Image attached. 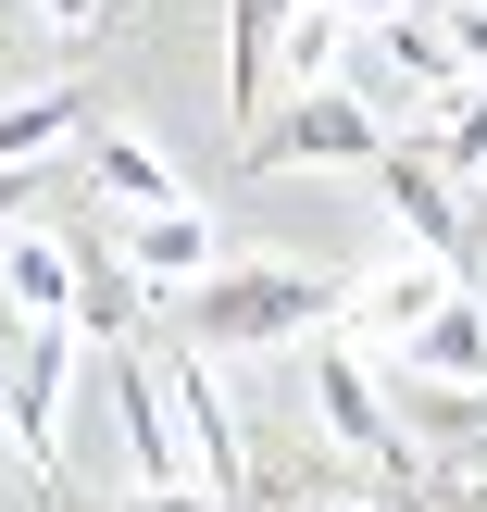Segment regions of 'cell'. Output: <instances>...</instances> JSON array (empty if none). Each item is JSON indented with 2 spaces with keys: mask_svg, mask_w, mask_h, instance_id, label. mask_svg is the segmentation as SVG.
Segmentation results:
<instances>
[{
  "mask_svg": "<svg viewBox=\"0 0 487 512\" xmlns=\"http://www.w3.org/2000/svg\"><path fill=\"white\" fill-rule=\"evenodd\" d=\"M325 313H338V288H325V275L213 263V275H188V288H175V325H163V338H188V350H288V338H313Z\"/></svg>",
  "mask_w": 487,
  "mask_h": 512,
  "instance_id": "6da1fadb",
  "label": "cell"
},
{
  "mask_svg": "<svg viewBox=\"0 0 487 512\" xmlns=\"http://www.w3.org/2000/svg\"><path fill=\"white\" fill-rule=\"evenodd\" d=\"M63 388H75V325L0 300V450L13 463H50L63 450Z\"/></svg>",
  "mask_w": 487,
  "mask_h": 512,
  "instance_id": "7a4b0ae2",
  "label": "cell"
},
{
  "mask_svg": "<svg viewBox=\"0 0 487 512\" xmlns=\"http://www.w3.org/2000/svg\"><path fill=\"white\" fill-rule=\"evenodd\" d=\"M238 163L250 175H363L375 163V150H388V138H375V113H363V100H350V88H288V100H275V113L263 125H238Z\"/></svg>",
  "mask_w": 487,
  "mask_h": 512,
  "instance_id": "3957f363",
  "label": "cell"
},
{
  "mask_svg": "<svg viewBox=\"0 0 487 512\" xmlns=\"http://www.w3.org/2000/svg\"><path fill=\"white\" fill-rule=\"evenodd\" d=\"M363 175H375V200H388L400 250H438L450 275H475V238H463V225H475V188L438 163V150H375Z\"/></svg>",
  "mask_w": 487,
  "mask_h": 512,
  "instance_id": "277c9868",
  "label": "cell"
},
{
  "mask_svg": "<svg viewBox=\"0 0 487 512\" xmlns=\"http://www.w3.org/2000/svg\"><path fill=\"white\" fill-rule=\"evenodd\" d=\"M300 375H313V413H325V438L338 450H363V463H400V413H388V375L363 363V350L325 325L313 350H300Z\"/></svg>",
  "mask_w": 487,
  "mask_h": 512,
  "instance_id": "5b68a950",
  "label": "cell"
},
{
  "mask_svg": "<svg viewBox=\"0 0 487 512\" xmlns=\"http://www.w3.org/2000/svg\"><path fill=\"white\" fill-rule=\"evenodd\" d=\"M163 363V400H175V438H188V463H200V488H225L238 500L250 488V438H238V413H225V388H213V350H150Z\"/></svg>",
  "mask_w": 487,
  "mask_h": 512,
  "instance_id": "8992f818",
  "label": "cell"
},
{
  "mask_svg": "<svg viewBox=\"0 0 487 512\" xmlns=\"http://www.w3.org/2000/svg\"><path fill=\"white\" fill-rule=\"evenodd\" d=\"M450 288H463V275H450L438 250H400L388 275H363V288H338V313H325V325H338L350 350H400V338H413V325L438 313Z\"/></svg>",
  "mask_w": 487,
  "mask_h": 512,
  "instance_id": "52a82bcc",
  "label": "cell"
},
{
  "mask_svg": "<svg viewBox=\"0 0 487 512\" xmlns=\"http://www.w3.org/2000/svg\"><path fill=\"white\" fill-rule=\"evenodd\" d=\"M75 175H88L100 213H163V200H188V175H175V163H163V138H138V125H100Z\"/></svg>",
  "mask_w": 487,
  "mask_h": 512,
  "instance_id": "ba28073f",
  "label": "cell"
},
{
  "mask_svg": "<svg viewBox=\"0 0 487 512\" xmlns=\"http://www.w3.org/2000/svg\"><path fill=\"white\" fill-rule=\"evenodd\" d=\"M113 425H125V463L138 475H200L188 438H175V400H163V363L150 350H113Z\"/></svg>",
  "mask_w": 487,
  "mask_h": 512,
  "instance_id": "9c48e42d",
  "label": "cell"
},
{
  "mask_svg": "<svg viewBox=\"0 0 487 512\" xmlns=\"http://www.w3.org/2000/svg\"><path fill=\"white\" fill-rule=\"evenodd\" d=\"M113 238H125V275H138V288H188V275H213V263H225V250H213V225H200V200L125 213Z\"/></svg>",
  "mask_w": 487,
  "mask_h": 512,
  "instance_id": "30bf717a",
  "label": "cell"
},
{
  "mask_svg": "<svg viewBox=\"0 0 487 512\" xmlns=\"http://www.w3.org/2000/svg\"><path fill=\"white\" fill-rule=\"evenodd\" d=\"M388 363H400V375H450V388H487V288H450Z\"/></svg>",
  "mask_w": 487,
  "mask_h": 512,
  "instance_id": "8fae6325",
  "label": "cell"
},
{
  "mask_svg": "<svg viewBox=\"0 0 487 512\" xmlns=\"http://www.w3.org/2000/svg\"><path fill=\"white\" fill-rule=\"evenodd\" d=\"M275 25H288V0H225V125L275 113Z\"/></svg>",
  "mask_w": 487,
  "mask_h": 512,
  "instance_id": "7c38bea8",
  "label": "cell"
},
{
  "mask_svg": "<svg viewBox=\"0 0 487 512\" xmlns=\"http://www.w3.org/2000/svg\"><path fill=\"white\" fill-rule=\"evenodd\" d=\"M0 300L75 325V238H63V225H0Z\"/></svg>",
  "mask_w": 487,
  "mask_h": 512,
  "instance_id": "4fadbf2b",
  "label": "cell"
},
{
  "mask_svg": "<svg viewBox=\"0 0 487 512\" xmlns=\"http://www.w3.org/2000/svg\"><path fill=\"white\" fill-rule=\"evenodd\" d=\"M375 63L400 75V100H450V88H475V75L450 63V38H438V25H413V13H388V25H375Z\"/></svg>",
  "mask_w": 487,
  "mask_h": 512,
  "instance_id": "5bb4252c",
  "label": "cell"
},
{
  "mask_svg": "<svg viewBox=\"0 0 487 512\" xmlns=\"http://www.w3.org/2000/svg\"><path fill=\"white\" fill-rule=\"evenodd\" d=\"M75 125H88V100H75V88L0 100V163H50V138H75Z\"/></svg>",
  "mask_w": 487,
  "mask_h": 512,
  "instance_id": "9a60e30c",
  "label": "cell"
},
{
  "mask_svg": "<svg viewBox=\"0 0 487 512\" xmlns=\"http://www.w3.org/2000/svg\"><path fill=\"white\" fill-rule=\"evenodd\" d=\"M125 512H225V488H200V475H138Z\"/></svg>",
  "mask_w": 487,
  "mask_h": 512,
  "instance_id": "2e32d148",
  "label": "cell"
},
{
  "mask_svg": "<svg viewBox=\"0 0 487 512\" xmlns=\"http://www.w3.org/2000/svg\"><path fill=\"white\" fill-rule=\"evenodd\" d=\"M438 38H450V63L487 88V0H450V13H438Z\"/></svg>",
  "mask_w": 487,
  "mask_h": 512,
  "instance_id": "e0dca14e",
  "label": "cell"
},
{
  "mask_svg": "<svg viewBox=\"0 0 487 512\" xmlns=\"http://www.w3.org/2000/svg\"><path fill=\"white\" fill-rule=\"evenodd\" d=\"M50 200V163H0V225H25Z\"/></svg>",
  "mask_w": 487,
  "mask_h": 512,
  "instance_id": "ac0fdd59",
  "label": "cell"
},
{
  "mask_svg": "<svg viewBox=\"0 0 487 512\" xmlns=\"http://www.w3.org/2000/svg\"><path fill=\"white\" fill-rule=\"evenodd\" d=\"M38 13H50V25H88V13H100V0H38Z\"/></svg>",
  "mask_w": 487,
  "mask_h": 512,
  "instance_id": "d6986e66",
  "label": "cell"
},
{
  "mask_svg": "<svg viewBox=\"0 0 487 512\" xmlns=\"http://www.w3.org/2000/svg\"><path fill=\"white\" fill-rule=\"evenodd\" d=\"M350 13H363V25H388V13H413V0H350Z\"/></svg>",
  "mask_w": 487,
  "mask_h": 512,
  "instance_id": "ffe728a7",
  "label": "cell"
},
{
  "mask_svg": "<svg viewBox=\"0 0 487 512\" xmlns=\"http://www.w3.org/2000/svg\"><path fill=\"white\" fill-rule=\"evenodd\" d=\"M463 188H487V150H475V175H463Z\"/></svg>",
  "mask_w": 487,
  "mask_h": 512,
  "instance_id": "44dd1931",
  "label": "cell"
},
{
  "mask_svg": "<svg viewBox=\"0 0 487 512\" xmlns=\"http://www.w3.org/2000/svg\"><path fill=\"white\" fill-rule=\"evenodd\" d=\"M338 512H375V500H338Z\"/></svg>",
  "mask_w": 487,
  "mask_h": 512,
  "instance_id": "7402d4cb",
  "label": "cell"
}]
</instances>
